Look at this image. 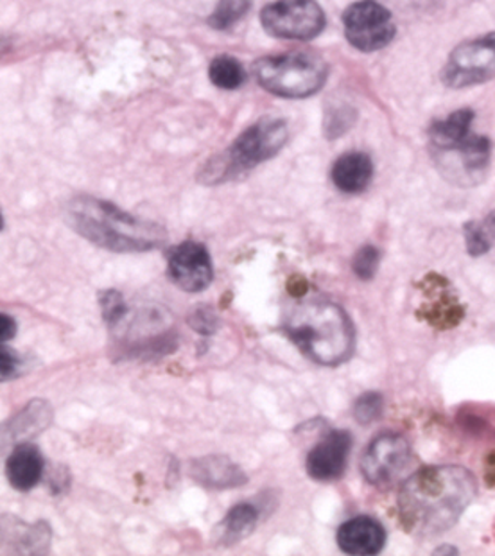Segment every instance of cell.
I'll use <instances>...</instances> for the list:
<instances>
[{"mask_svg":"<svg viewBox=\"0 0 495 556\" xmlns=\"http://www.w3.org/2000/svg\"><path fill=\"white\" fill-rule=\"evenodd\" d=\"M478 495L474 475L458 465H429L406 479L398 514L412 535L434 536L450 530Z\"/></svg>","mask_w":495,"mask_h":556,"instance_id":"cell-1","label":"cell"},{"mask_svg":"<svg viewBox=\"0 0 495 556\" xmlns=\"http://www.w3.org/2000/svg\"><path fill=\"white\" fill-rule=\"evenodd\" d=\"M65 219L74 232L109 252L145 253L167 242L161 225L131 216L112 201L98 198H74Z\"/></svg>","mask_w":495,"mask_h":556,"instance_id":"cell-2","label":"cell"},{"mask_svg":"<svg viewBox=\"0 0 495 556\" xmlns=\"http://www.w3.org/2000/svg\"><path fill=\"white\" fill-rule=\"evenodd\" d=\"M284 332L300 352L321 366H340L356 351V327L341 305L313 300L296 305Z\"/></svg>","mask_w":495,"mask_h":556,"instance_id":"cell-3","label":"cell"},{"mask_svg":"<svg viewBox=\"0 0 495 556\" xmlns=\"http://www.w3.org/2000/svg\"><path fill=\"white\" fill-rule=\"evenodd\" d=\"M288 142V124L275 117H263L244 129L232 146L208 160L200 170L203 186H219L246 175L266 160L279 155Z\"/></svg>","mask_w":495,"mask_h":556,"instance_id":"cell-4","label":"cell"},{"mask_svg":"<svg viewBox=\"0 0 495 556\" xmlns=\"http://www.w3.org/2000/svg\"><path fill=\"white\" fill-rule=\"evenodd\" d=\"M253 73L264 90L280 98L304 99L321 90L329 67L309 52H285L261 58L253 65Z\"/></svg>","mask_w":495,"mask_h":556,"instance_id":"cell-5","label":"cell"},{"mask_svg":"<svg viewBox=\"0 0 495 556\" xmlns=\"http://www.w3.org/2000/svg\"><path fill=\"white\" fill-rule=\"evenodd\" d=\"M268 35L284 40H313L326 29V13L316 0H277L261 13Z\"/></svg>","mask_w":495,"mask_h":556,"instance_id":"cell-6","label":"cell"},{"mask_svg":"<svg viewBox=\"0 0 495 556\" xmlns=\"http://www.w3.org/2000/svg\"><path fill=\"white\" fill-rule=\"evenodd\" d=\"M346 40L363 52L379 51L395 38L393 16L376 0H359L343 13Z\"/></svg>","mask_w":495,"mask_h":556,"instance_id":"cell-7","label":"cell"},{"mask_svg":"<svg viewBox=\"0 0 495 556\" xmlns=\"http://www.w3.org/2000/svg\"><path fill=\"white\" fill-rule=\"evenodd\" d=\"M495 78V35L465 41L454 49L442 79L450 88L472 87Z\"/></svg>","mask_w":495,"mask_h":556,"instance_id":"cell-8","label":"cell"},{"mask_svg":"<svg viewBox=\"0 0 495 556\" xmlns=\"http://www.w3.org/2000/svg\"><path fill=\"white\" fill-rule=\"evenodd\" d=\"M411 462V445L398 433L377 437L363 454L361 472L368 483L377 489H386L395 483Z\"/></svg>","mask_w":495,"mask_h":556,"instance_id":"cell-9","label":"cell"},{"mask_svg":"<svg viewBox=\"0 0 495 556\" xmlns=\"http://www.w3.org/2000/svg\"><path fill=\"white\" fill-rule=\"evenodd\" d=\"M491 140L470 134L464 142L450 150L434 151V160L442 175L458 186H475L486 175L491 165Z\"/></svg>","mask_w":495,"mask_h":556,"instance_id":"cell-10","label":"cell"},{"mask_svg":"<svg viewBox=\"0 0 495 556\" xmlns=\"http://www.w3.org/2000/svg\"><path fill=\"white\" fill-rule=\"evenodd\" d=\"M167 277L187 293H202L214 278L211 253L202 242H181L167 253Z\"/></svg>","mask_w":495,"mask_h":556,"instance_id":"cell-11","label":"cell"},{"mask_svg":"<svg viewBox=\"0 0 495 556\" xmlns=\"http://www.w3.org/2000/svg\"><path fill=\"white\" fill-rule=\"evenodd\" d=\"M420 286L428 300L418 309L417 315L426 319L433 329L450 330L464 321L465 305L454 294L453 286L447 278L439 274H429Z\"/></svg>","mask_w":495,"mask_h":556,"instance_id":"cell-12","label":"cell"},{"mask_svg":"<svg viewBox=\"0 0 495 556\" xmlns=\"http://www.w3.org/2000/svg\"><path fill=\"white\" fill-rule=\"evenodd\" d=\"M352 442V434L345 429L330 431L307 454V475L316 481L340 479L351 456Z\"/></svg>","mask_w":495,"mask_h":556,"instance_id":"cell-13","label":"cell"},{"mask_svg":"<svg viewBox=\"0 0 495 556\" xmlns=\"http://www.w3.org/2000/svg\"><path fill=\"white\" fill-rule=\"evenodd\" d=\"M335 539L341 552L346 555H377L386 544V530L373 517L361 516L341 525Z\"/></svg>","mask_w":495,"mask_h":556,"instance_id":"cell-14","label":"cell"},{"mask_svg":"<svg viewBox=\"0 0 495 556\" xmlns=\"http://www.w3.org/2000/svg\"><path fill=\"white\" fill-rule=\"evenodd\" d=\"M189 475L200 486L206 490L238 489L248 483V476L238 464L221 454H211L194 459Z\"/></svg>","mask_w":495,"mask_h":556,"instance_id":"cell-15","label":"cell"},{"mask_svg":"<svg viewBox=\"0 0 495 556\" xmlns=\"http://www.w3.org/2000/svg\"><path fill=\"white\" fill-rule=\"evenodd\" d=\"M54 412L51 404L43 399H33L21 413H16L10 422L4 426V445H18L22 442H29L33 438L43 433L52 424Z\"/></svg>","mask_w":495,"mask_h":556,"instance_id":"cell-16","label":"cell"},{"mask_svg":"<svg viewBox=\"0 0 495 556\" xmlns=\"http://www.w3.org/2000/svg\"><path fill=\"white\" fill-rule=\"evenodd\" d=\"M43 467H46V462H43L40 448L35 447L33 443L22 442L11 451L5 472H8V479L13 489L18 492H29L40 483Z\"/></svg>","mask_w":495,"mask_h":556,"instance_id":"cell-17","label":"cell"},{"mask_svg":"<svg viewBox=\"0 0 495 556\" xmlns=\"http://www.w3.org/2000/svg\"><path fill=\"white\" fill-rule=\"evenodd\" d=\"M2 536H10V541L4 539L2 544H11L13 553L21 555H43L49 552L51 546V528L47 522H37V525H24L15 517H4L2 520Z\"/></svg>","mask_w":495,"mask_h":556,"instance_id":"cell-18","label":"cell"},{"mask_svg":"<svg viewBox=\"0 0 495 556\" xmlns=\"http://www.w3.org/2000/svg\"><path fill=\"white\" fill-rule=\"evenodd\" d=\"M332 181L341 192L346 194H359L370 186L371 176H373V164L367 153L352 151L345 153L335 160L332 165Z\"/></svg>","mask_w":495,"mask_h":556,"instance_id":"cell-19","label":"cell"},{"mask_svg":"<svg viewBox=\"0 0 495 556\" xmlns=\"http://www.w3.org/2000/svg\"><path fill=\"white\" fill-rule=\"evenodd\" d=\"M258 511L257 506L250 503H241L230 508L225 519L217 525L216 542L219 546L232 547L239 542L252 535L257 528Z\"/></svg>","mask_w":495,"mask_h":556,"instance_id":"cell-20","label":"cell"},{"mask_svg":"<svg viewBox=\"0 0 495 556\" xmlns=\"http://www.w3.org/2000/svg\"><path fill=\"white\" fill-rule=\"evenodd\" d=\"M474 121V114L470 110L454 112L447 119L436 121L429 128V142L434 151L450 150L459 142H464L470 135V126Z\"/></svg>","mask_w":495,"mask_h":556,"instance_id":"cell-21","label":"cell"},{"mask_svg":"<svg viewBox=\"0 0 495 556\" xmlns=\"http://www.w3.org/2000/svg\"><path fill=\"white\" fill-rule=\"evenodd\" d=\"M465 247L470 257H481L495 244V211L485 219H472L464 227Z\"/></svg>","mask_w":495,"mask_h":556,"instance_id":"cell-22","label":"cell"},{"mask_svg":"<svg viewBox=\"0 0 495 556\" xmlns=\"http://www.w3.org/2000/svg\"><path fill=\"white\" fill-rule=\"evenodd\" d=\"M208 78L221 90H238L246 81V73L239 60L228 54L214 58L208 67Z\"/></svg>","mask_w":495,"mask_h":556,"instance_id":"cell-23","label":"cell"},{"mask_svg":"<svg viewBox=\"0 0 495 556\" xmlns=\"http://www.w3.org/2000/svg\"><path fill=\"white\" fill-rule=\"evenodd\" d=\"M252 0H219L216 10L208 16V26L216 31L232 29L250 11Z\"/></svg>","mask_w":495,"mask_h":556,"instance_id":"cell-24","label":"cell"},{"mask_svg":"<svg viewBox=\"0 0 495 556\" xmlns=\"http://www.w3.org/2000/svg\"><path fill=\"white\" fill-rule=\"evenodd\" d=\"M356 112L351 106H332L326 115V137L329 140L338 139L341 135H345L348 129L356 123Z\"/></svg>","mask_w":495,"mask_h":556,"instance_id":"cell-25","label":"cell"},{"mask_svg":"<svg viewBox=\"0 0 495 556\" xmlns=\"http://www.w3.org/2000/svg\"><path fill=\"white\" fill-rule=\"evenodd\" d=\"M384 412V399L379 392L363 393L361 397L357 399L354 404V418L361 426H370L381 418Z\"/></svg>","mask_w":495,"mask_h":556,"instance_id":"cell-26","label":"cell"},{"mask_svg":"<svg viewBox=\"0 0 495 556\" xmlns=\"http://www.w3.org/2000/svg\"><path fill=\"white\" fill-rule=\"evenodd\" d=\"M379 266H381V252L373 244H365V247L359 248L356 255H354V261H352V269H354L356 277L361 278V280H371L376 277Z\"/></svg>","mask_w":495,"mask_h":556,"instance_id":"cell-27","label":"cell"},{"mask_svg":"<svg viewBox=\"0 0 495 556\" xmlns=\"http://www.w3.org/2000/svg\"><path fill=\"white\" fill-rule=\"evenodd\" d=\"M99 305H101L104 321H106L110 327H115V325L120 324L126 313H128V305L124 302L123 294H120L119 291H115V289L101 291V293H99Z\"/></svg>","mask_w":495,"mask_h":556,"instance_id":"cell-28","label":"cell"},{"mask_svg":"<svg viewBox=\"0 0 495 556\" xmlns=\"http://www.w3.org/2000/svg\"><path fill=\"white\" fill-rule=\"evenodd\" d=\"M189 325L200 334L211 336L219 327V318L212 313L211 307H200L189 316Z\"/></svg>","mask_w":495,"mask_h":556,"instance_id":"cell-29","label":"cell"},{"mask_svg":"<svg viewBox=\"0 0 495 556\" xmlns=\"http://www.w3.org/2000/svg\"><path fill=\"white\" fill-rule=\"evenodd\" d=\"M22 370V359L10 351L5 343H0V379L2 382L15 379Z\"/></svg>","mask_w":495,"mask_h":556,"instance_id":"cell-30","label":"cell"},{"mask_svg":"<svg viewBox=\"0 0 495 556\" xmlns=\"http://www.w3.org/2000/svg\"><path fill=\"white\" fill-rule=\"evenodd\" d=\"M16 330H18L16 319L2 313L0 315V343H8V341L13 340L16 336Z\"/></svg>","mask_w":495,"mask_h":556,"instance_id":"cell-31","label":"cell"},{"mask_svg":"<svg viewBox=\"0 0 495 556\" xmlns=\"http://www.w3.org/2000/svg\"><path fill=\"white\" fill-rule=\"evenodd\" d=\"M307 288H309V283H307L304 277L293 275V277L289 278L288 291L293 294L294 299L304 296V294L307 293Z\"/></svg>","mask_w":495,"mask_h":556,"instance_id":"cell-32","label":"cell"},{"mask_svg":"<svg viewBox=\"0 0 495 556\" xmlns=\"http://www.w3.org/2000/svg\"><path fill=\"white\" fill-rule=\"evenodd\" d=\"M483 479L488 489L495 490V451H492L483 464Z\"/></svg>","mask_w":495,"mask_h":556,"instance_id":"cell-33","label":"cell"},{"mask_svg":"<svg viewBox=\"0 0 495 556\" xmlns=\"http://www.w3.org/2000/svg\"><path fill=\"white\" fill-rule=\"evenodd\" d=\"M434 553H436V555H440V553H444V552H442V549H436V552H434ZM445 553H453V555H458V552H456V549H449V552H445Z\"/></svg>","mask_w":495,"mask_h":556,"instance_id":"cell-34","label":"cell"}]
</instances>
